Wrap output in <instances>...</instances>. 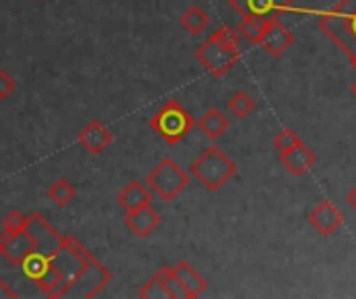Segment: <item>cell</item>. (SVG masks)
<instances>
[{"label": "cell", "instance_id": "6da1fadb", "mask_svg": "<svg viewBox=\"0 0 356 299\" xmlns=\"http://www.w3.org/2000/svg\"><path fill=\"white\" fill-rule=\"evenodd\" d=\"M240 33L232 27H219L204 44L196 50V60L213 75L223 77L227 75L240 60Z\"/></svg>", "mask_w": 356, "mask_h": 299}, {"label": "cell", "instance_id": "7a4b0ae2", "mask_svg": "<svg viewBox=\"0 0 356 299\" xmlns=\"http://www.w3.org/2000/svg\"><path fill=\"white\" fill-rule=\"evenodd\" d=\"M319 29L342 50L346 56L356 54V0H340L334 8L317 12Z\"/></svg>", "mask_w": 356, "mask_h": 299}, {"label": "cell", "instance_id": "3957f363", "mask_svg": "<svg viewBox=\"0 0 356 299\" xmlns=\"http://www.w3.org/2000/svg\"><path fill=\"white\" fill-rule=\"evenodd\" d=\"M236 162L219 148V146H209L202 150V154L190 164V173L198 179V183L207 191H219L223 185L229 183L236 175Z\"/></svg>", "mask_w": 356, "mask_h": 299}, {"label": "cell", "instance_id": "277c9868", "mask_svg": "<svg viewBox=\"0 0 356 299\" xmlns=\"http://www.w3.org/2000/svg\"><path fill=\"white\" fill-rule=\"evenodd\" d=\"M96 258L73 237H65V244L63 248L50 258L58 279H60V287H58V293H56V299L65 298L67 291L71 289V285L90 268V264L94 262Z\"/></svg>", "mask_w": 356, "mask_h": 299}, {"label": "cell", "instance_id": "5b68a950", "mask_svg": "<svg viewBox=\"0 0 356 299\" xmlns=\"http://www.w3.org/2000/svg\"><path fill=\"white\" fill-rule=\"evenodd\" d=\"M196 127L194 117L177 102L169 100L165 102L152 117H150V129L169 146H177L190 135V131Z\"/></svg>", "mask_w": 356, "mask_h": 299}, {"label": "cell", "instance_id": "8992f818", "mask_svg": "<svg viewBox=\"0 0 356 299\" xmlns=\"http://www.w3.org/2000/svg\"><path fill=\"white\" fill-rule=\"evenodd\" d=\"M146 185L163 202H173V200H177L188 189L190 175L173 158H163L146 175Z\"/></svg>", "mask_w": 356, "mask_h": 299}, {"label": "cell", "instance_id": "52a82bcc", "mask_svg": "<svg viewBox=\"0 0 356 299\" xmlns=\"http://www.w3.org/2000/svg\"><path fill=\"white\" fill-rule=\"evenodd\" d=\"M27 235L33 241V248L38 254H44L48 258H52L65 244V237L44 219L42 212H31L27 216V227H25Z\"/></svg>", "mask_w": 356, "mask_h": 299}, {"label": "cell", "instance_id": "ba28073f", "mask_svg": "<svg viewBox=\"0 0 356 299\" xmlns=\"http://www.w3.org/2000/svg\"><path fill=\"white\" fill-rule=\"evenodd\" d=\"M229 6L240 17H254L263 21H275L296 10L294 0H229Z\"/></svg>", "mask_w": 356, "mask_h": 299}, {"label": "cell", "instance_id": "9c48e42d", "mask_svg": "<svg viewBox=\"0 0 356 299\" xmlns=\"http://www.w3.org/2000/svg\"><path fill=\"white\" fill-rule=\"evenodd\" d=\"M111 279H113L111 271L104 264H100L98 260H94L90 264V268L71 285V289L67 291L65 298H96L111 283Z\"/></svg>", "mask_w": 356, "mask_h": 299}, {"label": "cell", "instance_id": "30bf717a", "mask_svg": "<svg viewBox=\"0 0 356 299\" xmlns=\"http://www.w3.org/2000/svg\"><path fill=\"white\" fill-rule=\"evenodd\" d=\"M309 225L323 237H332L342 225H344V214L327 200L319 202L307 216Z\"/></svg>", "mask_w": 356, "mask_h": 299}, {"label": "cell", "instance_id": "8fae6325", "mask_svg": "<svg viewBox=\"0 0 356 299\" xmlns=\"http://www.w3.org/2000/svg\"><path fill=\"white\" fill-rule=\"evenodd\" d=\"M125 227L138 237V239H146L150 237L163 223V216L159 210L150 206H144V208H138V210H131V212H125V219H123Z\"/></svg>", "mask_w": 356, "mask_h": 299}, {"label": "cell", "instance_id": "7c38bea8", "mask_svg": "<svg viewBox=\"0 0 356 299\" xmlns=\"http://www.w3.org/2000/svg\"><path fill=\"white\" fill-rule=\"evenodd\" d=\"M280 160H282L284 169H286L292 177L300 179V177H305V175L315 166V162H317V154H315V152L305 144V142H300V144H298V146H294L292 150L282 152Z\"/></svg>", "mask_w": 356, "mask_h": 299}, {"label": "cell", "instance_id": "4fadbf2b", "mask_svg": "<svg viewBox=\"0 0 356 299\" xmlns=\"http://www.w3.org/2000/svg\"><path fill=\"white\" fill-rule=\"evenodd\" d=\"M294 33L290 27H286L282 23V19H275V21H269L267 23V29H265V35L261 40V46L275 58H280L292 44H294Z\"/></svg>", "mask_w": 356, "mask_h": 299}, {"label": "cell", "instance_id": "5bb4252c", "mask_svg": "<svg viewBox=\"0 0 356 299\" xmlns=\"http://www.w3.org/2000/svg\"><path fill=\"white\" fill-rule=\"evenodd\" d=\"M33 252H35V248H33V241L27 235V231H17V233L2 231L0 233V254H4L10 262L21 264Z\"/></svg>", "mask_w": 356, "mask_h": 299}, {"label": "cell", "instance_id": "9a60e30c", "mask_svg": "<svg viewBox=\"0 0 356 299\" xmlns=\"http://www.w3.org/2000/svg\"><path fill=\"white\" fill-rule=\"evenodd\" d=\"M77 142H79V146L86 148L90 154L100 156V154L113 144V133H111L98 119H94V121H90V123L77 133Z\"/></svg>", "mask_w": 356, "mask_h": 299}, {"label": "cell", "instance_id": "2e32d148", "mask_svg": "<svg viewBox=\"0 0 356 299\" xmlns=\"http://www.w3.org/2000/svg\"><path fill=\"white\" fill-rule=\"evenodd\" d=\"M152 198H154V194L150 191V187H148L146 183L129 181V183L117 194V204H119L125 212H131V210L150 206V204H152Z\"/></svg>", "mask_w": 356, "mask_h": 299}, {"label": "cell", "instance_id": "e0dca14e", "mask_svg": "<svg viewBox=\"0 0 356 299\" xmlns=\"http://www.w3.org/2000/svg\"><path fill=\"white\" fill-rule=\"evenodd\" d=\"M173 273H175L177 281L181 283V287L186 289L188 299L200 298V296L207 291V287H209V281H207L190 262H186V260H179V262L173 266Z\"/></svg>", "mask_w": 356, "mask_h": 299}, {"label": "cell", "instance_id": "ac0fdd59", "mask_svg": "<svg viewBox=\"0 0 356 299\" xmlns=\"http://www.w3.org/2000/svg\"><path fill=\"white\" fill-rule=\"evenodd\" d=\"M229 125H232V121H229L219 108L207 110V112L196 121V127H198L209 139H213V142H217V139L229 129Z\"/></svg>", "mask_w": 356, "mask_h": 299}, {"label": "cell", "instance_id": "d6986e66", "mask_svg": "<svg viewBox=\"0 0 356 299\" xmlns=\"http://www.w3.org/2000/svg\"><path fill=\"white\" fill-rule=\"evenodd\" d=\"M179 23H181V27H184L190 35H200V33L209 27L211 17H209V12H207L202 6L192 4L190 8L184 10V15L179 17Z\"/></svg>", "mask_w": 356, "mask_h": 299}, {"label": "cell", "instance_id": "ffe728a7", "mask_svg": "<svg viewBox=\"0 0 356 299\" xmlns=\"http://www.w3.org/2000/svg\"><path fill=\"white\" fill-rule=\"evenodd\" d=\"M267 23H269V21H263V19L242 17L236 29H238V33H240L244 40H248L250 44H259V46H261V40H263V35H265Z\"/></svg>", "mask_w": 356, "mask_h": 299}, {"label": "cell", "instance_id": "44dd1931", "mask_svg": "<svg viewBox=\"0 0 356 299\" xmlns=\"http://www.w3.org/2000/svg\"><path fill=\"white\" fill-rule=\"evenodd\" d=\"M257 108L254 98L248 92H236L229 100H227V110L236 117V119H246L252 114V110Z\"/></svg>", "mask_w": 356, "mask_h": 299}, {"label": "cell", "instance_id": "7402d4cb", "mask_svg": "<svg viewBox=\"0 0 356 299\" xmlns=\"http://www.w3.org/2000/svg\"><path fill=\"white\" fill-rule=\"evenodd\" d=\"M48 200L54 202L56 206L65 208V206H69L75 200V187L67 179H56L48 187Z\"/></svg>", "mask_w": 356, "mask_h": 299}, {"label": "cell", "instance_id": "603a6c76", "mask_svg": "<svg viewBox=\"0 0 356 299\" xmlns=\"http://www.w3.org/2000/svg\"><path fill=\"white\" fill-rule=\"evenodd\" d=\"M159 273H161V279H163V285L167 291V299H188L186 289L181 287V283L177 281V277L173 273V266H161Z\"/></svg>", "mask_w": 356, "mask_h": 299}, {"label": "cell", "instance_id": "cb8c5ba5", "mask_svg": "<svg viewBox=\"0 0 356 299\" xmlns=\"http://www.w3.org/2000/svg\"><path fill=\"white\" fill-rule=\"evenodd\" d=\"M138 298H148V299H161L167 298V291H165V285H163V279H161V273H156L152 279H148L140 289H138Z\"/></svg>", "mask_w": 356, "mask_h": 299}, {"label": "cell", "instance_id": "d4e9b609", "mask_svg": "<svg viewBox=\"0 0 356 299\" xmlns=\"http://www.w3.org/2000/svg\"><path fill=\"white\" fill-rule=\"evenodd\" d=\"M302 139H300V135L296 133V131H292V129H282L275 137H273V148L282 154V152H288V150H292L294 146H298Z\"/></svg>", "mask_w": 356, "mask_h": 299}, {"label": "cell", "instance_id": "484cf974", "mask_svg": "<svg viewBox=\"0 0 356 299\" xmlns=\"http://www.w3.org/2000/svg\"><path fill=\"white\" fill-rule=\"evenodd\" d=\"M19 277H23L21 266L15 264V262H10L4 254H0V279H4V281L15 289V281H17Z\"/></svg>", "mask_w": 356, "mask_h": 299}, {"label": "cell", "instance_id": "4316f807", "mask_svg": "<svg viewBox=\"0 0 356 299\" xmlns=\"http://www.w3.org/2000/svg\"><path fill=\"white\" fill-rule=\"evenodd\" d=\"M2 231H8V233H17V231H25L27 227V216L19 210H13L8 212L4 219H2Z\"/></svg>", "mask_w": 356, "mask_h": 299}, {"label": "cell", "instance_id": "83f0119b", "mask_svg": "<svg viewBox=\"0 0 356 299\" xmlns=\"http://www.w3.org/2000/svg\"><path fill=\"white\" fill-rule=\"evenodd\" d=\"M15 89H17V81L4 69H0V100H6Z\"/></svg>", "mask_w": 356, "mask_h": 299}, {"label": "cell", "instance_id": "f1b7e54d", "mask_svg": "<svg viewBox=\"0 0 356 299\" xmlns=\"http://www.w3.org/2000/svg\"><path fill=\"white\" fill-rule=\"evenodd\" d=\"M0 298H6V299H17L19 298V291H15L4 279H0Z\"/></svg>", "mask_w": 356, "mask_h": 299}, {"label": "cell", "instance_id": "f546056e", "mask_svg": "<svg viewBox=\"0 0 356 299\" xmlns=\"http://www.w3.org/2000/svg\"><path fill=\"white\" fill-rule=\"evenodd\" d=\"M348 206L356 212V185L350 189V194H348Z\"/></svg>", "mask_w": 356, "mask_h": 299}, {"label": "cell", "instance_id": "4dcf8cb0", "mask_svg": "<svg viewBox=\"0 0 356 299\" xmlns=\"http://www.w3.org/2000/svg\"><path fill=\"white\" fill-rule=\"evenodd\" d=\"M350 62H353V69L356 71V54H355V56H350Z\"/></svg>", "mask_w": 356, "mask_h": 299}, {"label": "cell", "instance_id": "1f68e13d", "mask_svg": "<svg viewBox=\"0 0 356 299\" xmlns=\"http://www.w3.org/2000/svg\"><path fill=\"white\" fill-rule=\"evenodd\" d=\"M353 96H355V98H356V81H355V83H353Z\"/></svg>", "mask_w": 356, "mask_h": 299}]
</instances>
